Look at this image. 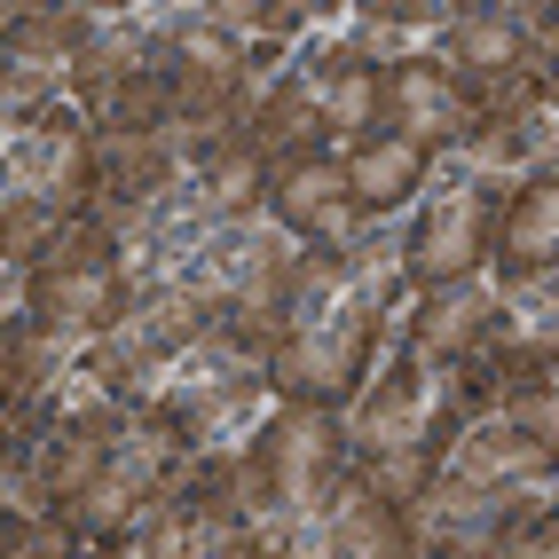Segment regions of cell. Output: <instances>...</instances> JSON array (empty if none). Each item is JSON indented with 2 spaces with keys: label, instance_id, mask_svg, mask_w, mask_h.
Returning <instances> with one entry per match:
<instances>
[{
  "label": "cell",
  "instance_id": "cell-13",
  "mask_svg": "<svg viewBox=\"0 0 559 559\" xmlns=\"http://www.w3.org/2000/svg\"><path fill=\"white\" fill-rule=\"evenodd\" d=\"M347 158V181H355V198H362V213L370 221H394V213H418V198L433 190V158L418 151L409 134H362L355 151H340Z\"/></svg>",
  "mask_w": 559,
  "mask_h": 559
},
{
  "label": "cell",
  "instance_id": "cell-5",
  "mask_svg": "<svg viewBox=\"0 0 559 559\" xmlns=\"http://www.w3.org/2000/svg\"><path fill=\"white\" fill-rule=\"evenodd\" d=\"M269 221H276L292 245H316V252H355L370 229H379V221L362 213L340 151L292 158L284 174H269Z\"/></svg>",
  "mask_w": 559,
  "mask_h": 559
},
{
  "label": "cell",
  "instance_id": "cell-14",
  "mask_svg": "<svg viewBox=\"0 0 559 559\" xmlns=\"http://www.w3.org/2000/svg\"><path fill=\"white\" fill-rule=\"evenodd\" d=\"M528 40H536V87L559 110V9H528Z\"/></svg>",
  "mask_w": 559,
  "mask_h": 559
},
{
  "label": "cell",
  "instance_id": "cell-12",
  "mask_svg": "<svg viewBox=\"0 0 559 559\" xmlns=\"http://www.w3.org/2000/svg\"><path fill=\"white\" fill-rule=\"evenodd\" d=\"M237 142H245V151L269 166V174H284L292 158L331 151V142H323V110H316V87H308L300 56H292V71H276V80L252 95V110L237 119Z\"/></svg>",
  "mask_w": 559,
  "mask_h": 559
},
{
  "label": "cell",
  "instance_id": "cell-7",
  "mask_svg": "<svg viewBox=\"0 0 559 559\" xmlns=\"http://www.w3.org/2000/svg\"><path fill=\"white\" fill-rule=\"evenodd\" d=\"M300 71H308V87H316V110H323V142H331V151H355L362 134L386 127V63L370 56L362 40L300 48Z\"/></svg>",
  "mask_w": 559,
  "mask_h": 559
},
{
  "label": "cell",
  "instance_id": "cell-6",
  "mask_svg": "<svg viewBox=\"0 0 559 559\" xmlns=\"http://www.w3.org/2000/svg\"><path fill=\"white\" fill-rule=\"evenodd\" d=\"M473 127H480V103L457 87V71L441 63L433 48L386 63V134H409V142L441 166L450 151H465V142H473Z\"/></svg>",
  "mask_w": 559,
  "mask_h": 559
},
{
  "label": "cell",
  "instance_id": "cell-2",
  "mask_svg": "<svg viewBox=\"0 0 559 559\" xmlns=\"http://www.w3.org/2000/svg\"><path fill=\"white\" fill-rule=\"evenodd\" d=\"M134 409L158 418L181 450H237V441L276 409V386H269V362H252L229 331H205L190 355H174L158 370V386Z\"/></svg>",
  "mask_w": 559,
  "mask_h": 559
},
{
  "label": "cell",
  "instance_id": "cell-1",
  "mask_svg": "<svg viewBox=\"0 0 559 559\" xmlns=\"http://www.w3.org/2000/svg\"><path fill=\"white\" fill-rule=\"evenodd\" d=\"M127 308H134V276H127L119 245H110L87 213L63 221V237L32 260V269H9V323H40L56 340H71L80 355Z\"/></svg>",
  "mask_w": 559,
  "mask_h": 559
},
{
  "label": "cell",
  "instance_id": "cell-10",
  "mask_svg": "<svg viewBox=\"0 0 559 559\" xmlns=\"http://www.w3.org/2000/svg\"><path fill=\"white\" fill-rule=\"evenodd\" d=\"M489 276L504 292H528V284L559 276V174H528V181H512V190H504Z\"/></svg>",
  "mask_w": 559,
  "mask_h": 559
},
{
  "label": "cell",
  "instance_id": "cell-15",
  "mask_svg": "<svg viewBox=\"0 0 559 559\" xmlns=\"http://www.w3.org/2000/svg\"><path fill=\"white\" fill-rule=\"evenodd\" d=\"M512 559H559V504H551L544 520H528V528H520Z\"/></svg>",
  "mask_w": 559,
  "mask_h": 559
},
{
  "label": "cell",
  "instance_id": "cell-11",
  "mask_svg": "<svg viewBox=\"0 0 559 559\" xmlns=\"http://www.w3.org/2000/svg\"><path fill=\"white\" fill-rule=\"evenodd\" d=\"M300 559H418V536H409V512L386 504L379 489H362L347 473V489L323 504V520L300 536Z\"/></svg>",
  "mask_w": 559,
  "mask_h": 559
},
{
  "label": "cell",
  "instance_id": "cell-9",
  "mask_svg": "<svg viewBox=\"0 0 559 559\" xmlns=\"http://www.w3.org/2000/svg\"><path fill=\"white\" fill-rule=\"evenodd\" d=\"M504 331V292L480 276V284H450V292H409V316H402V347L426 355L433 370H457L473 362Z\"/></svg>",
  "mask_w": 559,
  "mask_h": 559
},
{
  "label": "cell",
  "instance_id": "cell-8",
  "mask_svg": "<svg viewBox=\"0 0 559 559\" xmlns=\"http://www.w3.org/2000/svg\"><path fill=\"white\" fill-rule=\"evenodd\" d=\"M441 480H465V489H544L559 497V457L528 426H512L504 409H480L473 426H457V441L441 450Z\"/></svg>",
  "mask_w": 559,
  "mask_h": 559
},
{
  "label": "cell",
  "instance_id": "cell-4",
  "mask_svg": "<svg viewBox=\"0 0 559 559\" xmlns=\"http://www.w3.org/2000/svg\"><path fill=\"white\" fill-rule=\"evenodd\" d=\"M95 181H103V134L80 103L9 119V198L48 205L56 221H80L95 205Z\"/></svg>",
  "mask_w": 559,
  "mask_h": 559
},
{
  "label": "cell",
  "instance_id": "cell-3",
  "mask_svg": "<svg viewBox=\"0 0 559 559\" xmlns=\"http://www.w3.org/2000/svg\"><path fill=\"white\" fill-rule=\"evenodd\" d=\"M497 205L504 190H480L465 174H433V190L418 198L402 229V276L409 292H450V284H480L497 252Z\"/></svg>",
  "mask_w": 559,
  "mask_h": 559
}]
</instances>
